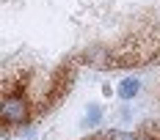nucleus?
Wrapping results in <instances>:
<instances>
[{
    "instance_id": "obj_4",
    "label": "nucleus",
    "mask_w": 160,
    "mask_h": 140,
    "mask_svg": "<svg viewBox=\"0 0 160 140\" xmlns=\"http://www.w3.org/2000/svg\"><path fill=\"white\" fill-rule=\"evenodd\" d=\"M97 121H99V107H97V105H91V107H88V113H86V126L97 124Z\"/></svg>"
},
{
    "instance_id": "obj_3",
    "label": "nucleus",
    "mask_w": 160,
    "mask_h": 140,
    "mask_svg": "<svg viewBox=\"0 0 160 140\" xmlns=\"http://www.w3.org/2000/svg\"><path fill=\"white\" fill-rule=\"evenodd\" d=\"M99 140H138L135 135H130V132H122V129H108V132H102Z\"/></svg>"
},
{
    "instance_id": "obj_1",
    "label": "nucleus",
    "mask_w": 160,
    "mask_h": 140,
    "mask_svg": "<svg viewBox=\"0 0 160 140\" xmlns=\"http://www.w3.org/2000/svg\"><path fill=\"white\" fill-rule=\"evenodd\" d=\"M31 118V105L22 93H8L3 99V124H11V126H19Z\"/></svg>"
},
{
    "instance_id": "obj_2",
    "label": "nucleus",
    "mask_w": 160,
    "mask_h": 140,
    "mask_svg": "<svg viewBox=\"0 0 160 140\" xmlns=\"http://www.w3.org/2000/svg\"><path fill=\"white\" fill-rule=\"evenodd\" d=\"M138 91H141V82L135 77L122 80V85H119V96H122V99H132V96H138Z\"/></svg>"
}]
</instances>
